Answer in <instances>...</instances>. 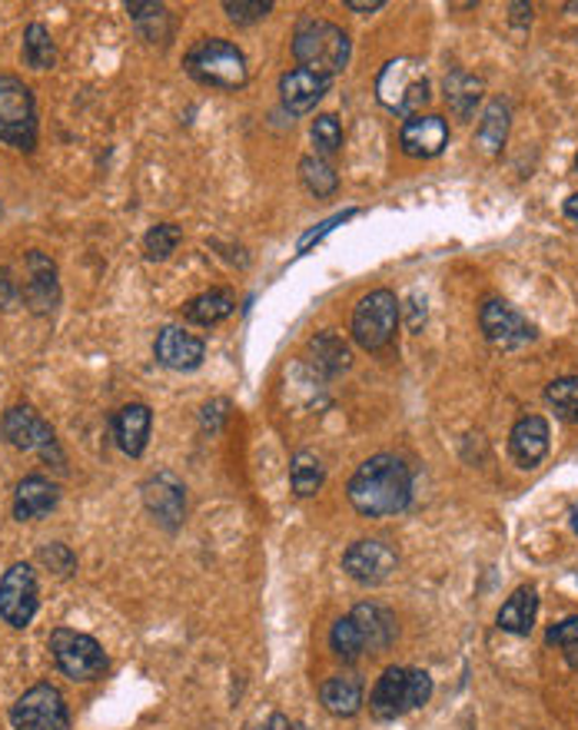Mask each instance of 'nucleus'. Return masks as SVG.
Returning <instances> with one entry per match:
<instances>
[{"label":"nucleus","instance_id":"obj_1","mask_svg":"<svg viewBox=\"0 0 578 730\" xmlns=\"http://www.w3.org/2000/svg\"><path fill=\"white\" fill-rule=\"evenodd\" d=\"M350 502L366 518H389L412 502V471L396 455H373L350 478Z\"/></svg>","mask_w":578,"mask_h":730},{"label":"nucleus","instance_id":"obj_2","mask_svg":"<svg viewBox=\"0 0 578 730\" xmlns=\"http://www.w3.org/2000/svg\"><path fill=\"white\" fill-rule=\"evenodd\" d=\"M350 54H353L350 34L329 21L306 18L293 34V57L299 60V67L313 70V73L332 77V73L345 70Z\"/></svg>","mask_w":578,"mask_h":730},{"label":"nucleus","instance_id":"obj_3","mask_svg":"<svg viewBox=\"0 0 578 730\" xmlns=\"http://www.w3.org/2000/svg\"><path fill=\"white\" fill-rule=\"evenodd\" d=\"M186 73L213 90H240L247 87V57L237 44L219 41V37H206L200 44L190 47L186 60H183Z\"/></svg>","mask_w":578,"mask_h":730},{"label":"nucleus","instance_id":"obj_4","mask_svg":"<svg viewBox=\"0 0 578 730\" xmlns=\"http://www.w3.org/2000/svg\"><path fill=\"white\" fill-rule=\"evenodd\" d=\"M376 96L383 106H389L399 116H419L422 106L432 100V87H429V73L422 60L412 57H399L389 60L376 80Z\"/></svg>","mask_w":578,"mask_h":730},{"label":"nucleus","instance_id":"obj_5","mask_svg":"<svg viewBox=\"0 0 578 730\" xmlns=\"http://www.w3.org/2000/svg\"><path fill=\"white\" fill-rule=\"evenodd\" d=\"M0 144L24 153L37 147V103L31 87L14 73L0 77Z\"/></svg>","mask_w":578,"mask_h":730},{"label":"nucleus","instance_id":"obj_6","mask_svg":"<svg viewBox=\"0 0 578 730\" xmlns=\"http://www.w3.org/2000/svg\"><path fill=\"white\" fill-rule=\"evenodd\" d=\"M432 697V677L426 671H409V668H389L376 681L370 694V710L376 720H396Z\"/></svg>","mask_w":578,"mask_h":730},{"label":"nucleus","instance_id":"obj_7","mask_svg":"<svg viewBox=\"0 0 578 730\" xmlns=\"http://www.w3.org/2000/svg\"><path fill=\"white\" fill-rule=\"evenodd\" d=\"M399 326V299L389 289H376L370 296L360 299L356 312H353V339L366 349V352H379L393 342Z\"/></svg>","mask_w":578,"mask_h":730},{"label":"nucleus","instance_id":"obj_8","mask_svg":"<svg viewBox=\"0 0 578 730\" xmlns=\"http://www.w3.org/2000/svg\"><path fill=\"white\" fill-rule=\"evenodd\" d=\"M50 651H54L57 668L70 681L90 684V681H100L103 671H106V654H103V648L90 635H80V631H70V628H57L50 635Z\"/></svg>","mask_w":578,"mask_h":730},{"label":"nucleus","instance_id":"obj_9","mask_svg":"<svg viewBox=\"0 0 578 730\" xmlns=\"http://www.w3.org/2000/svg\"><path fill=\"white\" fill-rule=\"evenodd\" d=\"M11 723L18 730H67L70 727L67 700L54 684H34L11 707Z\"/></svg>","mask_w":578,"mask_h":730},{"label":"nucleus","instance_id":"obj_10","mask_svg":"<svg viewBox=\"0 0 578 730\" xmlns=\"http://www.w3.org/2000/svg\"><path fill=\"white\" fill-rule=\"evenodd\" d=\"M0 435L8 438V445L21 448V452H37L41 458H54L57 465H64V455L57 448V435L54 429L31 409V406H14L0 419Z\"/></svg>","mask_w":578,"mask_h":730},{"label":"nucleus","instance_id":"obj_11","mask_svg":"<svg viewBox=\"0 0 578 730\" xmlns=\"http://www.w3.org/2000/svg\"><path fill=\"white\" fill-rule=\"evenodd\" d=\"M37 574L31 564H11L0 578V618L11 628L24 631L37 615Z\"/></svg>","mask_w":578,"mask_h":730},{"label":"nucleus","instance_id":"obj_12","mask_svg":"<svg viewBox=\"0 0 578 730\" xmlns=\"http://www.w3.org/2000/svg\"><path fill=\"white\" fill-rule=\"evenodd\" d=\"M144 505L163 528H180L186 518V489L173 471H157L144 481Z\"/></svg>","mask_w":578,"mask_h":730},{"label":"nucleus","instance_id":"obj_13","mask_svg":"<svg viewBox=\"0 0 578 730\" xmlns=\"http://www.w3.org/2000/svg\"><path fill=\"white\" fill-rule=\"evenodd\" d=\"M479 326L496 349H519L535 339V326L502 299H489L479 312Z\"/></svg>","mask_w":578,"mask_h":730},{"label":"nucleus","instance_id":"obj_14","mask_svg":"<svg viewBox=\"0 0 578 730\" xmlns=\"http://www.w3.org/2000/svg\"><path fill=\"white\" fill-rule=\"evenodd\" d=\"M24 276H27V280H24V293H21V299L31 306V312H37V316L54 312L57 303H60L57 263H54L47 253L31 250V253L24 256Z\"/></svg>","mask_w":578,"mask_h":730},{"label":"nucleus","instance_id":"obj_15","mask_svg":"<svg viewBox=\"0 0 578 730\" xmlns=\"http://www.w3.org/2000/svg\"><path fill=\"white\" fill-rule=\"evenodd\" d=\"M396 551L386 545V541H376V538H366V541H356L345 548L342 555V571L350 574L353 581L360 584H383L393 571H396Z\"/></svg>","mask_w":578,"mask_h":730},{"label":"nucleus","instance_id":"obj_16","mask_svg":"<svg viewBox=\"0 0 578 730\" xmlns=\"http://www.w3.org/2000/svg\"><path fill=\"white\" fill-rule=\"evenodd\" d=\"M399 147L406 157H416V160H432L439 157L445 147H449V124L435 113H419V116H409L403 130H399Z\"/></svg>","mask_w":578,"mask_h":730},{"label":"nucleus","instance_id":"obj_17","mask_svg":"<svg viewBox=\"0 0 578 730\" xmlns=\"http://www.w3.org/2000/svg\"><path fill=\"white\" fill-rule=\"evenodd\" d=\"M203 339L200 335H190L186 329L180 326H163L157 332V342H154V355L160 365H167V369L173 373H193L196 365L203 362Z\"/></svg>","mask_w":578,"mask_h":730},{"label":"nucleus","instance_id":"obj_18","mask_svg":"<svg viewBox=\"0 0 578 730\" xmlns=\"http://www.w3.org/2000/svg\"><path fill=\"white\" fill-rule=\"evenodd\" d=\"M60 502V489L44 478V475H27L21 478L18 492H14V518L18 522H37L44 515H50Z\"/></svg>","mask_w":578,"mask_h":730},{"label":"nucleus","instance_id":"obj_19","mask_svg":"<svg viewBox=\"0 0 578 730\" xmlns=\"http://www.w3.org/2000/svg\"><path fill=\"white\" fill-rule=\"evenodd\" d=\"M329 83L332 77H322V73H313L306 67H296L290 73H283L280 80V96H283V106L290 113H309L326 93H329Z\"/></svg>","mask_w":578,"mask_h":730},{"label":"nucleus","instance_id":"obj_20","mask_svg":"<svg viewBox=\"0 0 578 730\" xmlns=\"http://www.w3.org/2000/svg\"><path fill=\"white\" fill-rule=\"evenodd\" d=\"M509 448H512V458L522 468H535L548 455V422L542 415L519 419L512 435H509Z\"/></svg>","mask_w":578,"mask_h":730},{"label":"nucleus","instance_id":"obj_21","mask_svg":"<svg viewBox=\"0 0 578 730\" xmlns=\"http://www.w3.org/2000/svg\"><path fill=\"white\" fill-rule=\"evenodd\" d=\"M150 425H154V415H150V409L144 402H131V406H124L117 415H113V435H117V445L131 458L144 455L147 438H150Z\"/></svg>","mask_w":578,"mask_h":730},{"label":"nucleus","instance_id":"obj_22","mask_svg":"<svg viewBox=\"0 0 578 730\" xmlns=\"http://www.w3.org/2000/svg\"><path fill=\"white\" fill-rule=\"evenodd\" d=\"M350 618L356 621L366 651H386L396 641V631H399L396 618H393V612H386L383 604H356Z\"/></svg>","mask_w":578,"mask_h":730},{"label":"nucleus","instance_id":"obj_23","mask_svg":"<svg viewBox=\"0 0 578 730\" xmlns=\"http://www.w3.org/2000/svg\"><path fill=\"white\" fill-rule=\"evenodd\" d=\"M319 700L332 717H353L363 707V681L356 674H332L322 681Z\"/></svg>","mask_w":578,"mask_h":730},{"label":"nucleus","instance_id":"obj_24","mask_svg":"<svg viewBox=\"0 0 578 730\" xmlns=\"http://www.w3.org/2000/svg\"><path fill=\"white\" fill-rule=\"evenodd\" d=\"M237 309V296L229 289H209V293H200L193 296L186 306H183V319L193 322V326H216L223 319H229Z\"/></svg>","mask_w":578,"mask_h":730},{"label":"nucleus","instance_id":"obj_25","mask_svg":"<svg viewBox=\"0 0 578 730\" xmlns=\"http://www.w3.org/2000/svg\"><path fill=\"white\" fill-rule=\"evenodd\" d=\"M483 80L479 77H473V73H466V70H452L449 77H445V103H449V110L458 116V119H469L473 113H476V106H479V100H483Z\"/></svg>","mask_w":578,"mask_h":730},{"label":"nucleus","instance_id":"obj_26","mask_svg":"<svg viewBox=\"0 0 578 730\" xmlns=\"http://www.w3.org/2000/svg\"><path fill=\"white\" fill-rule=\"evenodd\" d=\"M539 615V594L535 588H519L499 612V628L509 635H529Z\"/></svg>","mask_w":578,"mask_h":730},{"label":"nucleus","instance_id":"obj_27","mask_svg":"<svg viewBox=\"0 0 578 730\" xmlns=\"http://www.w3.org/2000/svg\"><path fill=\"white\" fill-rule=\"evenodd\" d=\"M309 355H313V365L322 373V376H339L342 369H350V345H345L336 332H319L313 342H309Z\"/></svg>","mask_w":578,"mask_h":730},{"label":"nucleus","instance_id":"obj_28","mask_svg":"<svg viewBox=\"0 0 578 730\" xmlns=\"http://www.w3.org/2000/svg\"><path fill=\"white\" fill-rule=\"evenodd\" d=\"M127 14L134 18L137 31L144 34V41L150 44H167L170 34H173V21H170V11L163 4H147V0H134L127 4Z\"/></svg>","mask_w":578,"mask_h":730},{"label":"nucleus","instance_id":"obj_29","mask_svg":"<svg viewBox=\"0 0 578 730\" xmlns=\"http://www.w3.org/2000/svg\"><path fill=\"white\" fill-rule=\"evenodd\" d=\"M476 137H479L486 153H499L506 147V137H509V103L506 100H492L486 106Z\"/></svg>","mask_w":578,"mask_h":730},{"label":"nucleus","instance_id":"obj_30","mask_svg":"<svg viewBox=\"0 0 578 730\" xmlns=\"http://www.w3.org/2000/svg\"><path fill=\"white\" fill-rule=\"evenodd\" d=\"M290 481H293V492L299 499H309L322 489L326 481V471H322V461L313 455V452H296L293 455V465H290Z\"/></svg>","mask_w":578,"mask_h":730},{"label":"nucleus","instance_id":"obj_31","mask_svg":"<svg viewBox=\"0 0 578 730\" xmlns=\"http://www.w3.org/2000/svg\"><path fill=\"white\" fill-rule=\"evenodd\" d=\"M24 64L31 70H50L57 64V44L50 37V31L44 24H31L24 31Z\"/></svg>","mask_w":578,"mask_h":730},{"label":"nucleus","instance_id":"obj_32","mask_svg":"<svg viewBox=\"0 0 578 730\" xmlns=\"http://www.w3.org/2000/svg\"><path fill=\"white\" fill-rule=\"evenodd\" d=\"M299 180H303V186H306L313 196H332L336 186H339L336 170H332L322 157H306V160L299 163Z\"/></svg>","mask_w":578,"mask_h":730},{"label":"nucleus","instance_id":"obj_33","mask_svg":"<svg viewBox=\"0 0 578 730\" xmlns=\"http://www.w3.org/2000/svg\"><path fill=\"white\" fill-rule=\"evenodd\" d=\"M183 242V229L173 223H157L147 236H144V253L147 260H170L177 253V247Z\"/></svg>","mask_w":578,"mask_h":730},{"label":"nucleus","instance_id":"obj_34","mask_svg":"<svg viewBox=\"0 0 578 730\" xmlns=\"http://www.w3.org/2000/svg\"><path fill=\"white\" fill-rule=\"evenodd\" d=\"M329 645H332V651L342 658V661H360L363 658V651H366V645H363V635H360V628H356V621L353 618H339L336 625H332V635H329Z\"/></svg>","mask_w":578,"mask_h":730},{"label":"nucleus","instance_id":"obj_35","mask_svg":"<svg viewBox=\"0 0 578 730\" xmlns=\"http://www.w3.org/2000/svg\"><path fill=\"white\" fill-rule=\"evenodd\" d=\"M545 399H548V406L555 409L558 419L578 422V376L555 379V383L545 389Z\"/></svg>","mask_w":578,"mask_h":730},{"label":"nucleus","instance_id":"obj_36","mask_svg":"<svg viewBox=\"0 0 578 730\" xmlns=\"http://www.w3.org/2000/svg\"><path fill=\"white\" fill-rule=\"evenodd\" d=\"M309 137H313L316 157H322V160H326V157H336L339 147H342V127H339V119H336L332 113L316 116V124H313Z\"/></svg>","mask_w":578,"mask_h":730},{"label":"nucleus","instance_id":"obj_37","mask_svg":"<svg viewBox=\"0 0 578 730\" xmlns=\"http://www.w3.org/2000/svg\"><path fill=\"white\" fill-rule=\"evenodd\" d=\"M223 11L229 14V21L234 24H257V21H263L270 11H273V4H260V0H226L223 4Z\"/></svg>","mask_w":578,"mask_h":730},{"label":"nucleus","instance_id":"obj_38","mask_svg":"<svg viewBox=\"0 0 578 730\" xmlns=\"http://www.w3.org/2000/svg\"><path fill=\"white\" fill-rule=\"evenodd\" d=\"M41 561H44V564H50V571H57L60 578L73 574V568H77V558H73V555H70V548H67V545H60V541H54L50 548H41Z\"/></svg>","mask_w":578,"mask_h":730},{"label":"nucleus","instance_id":"obj_39","mask_svg":"<svg viewBox=\"0 0 578 730\" xmlns=\"http://www.w3.org/2000/svg\"><path fill=\"white\" fill-rule=\"evenodd\" d=\"M353 216H356V209H345V213H336V216H329V219H326V223H319L316 229H309V232H306V236L299 239V253H306V250L313 247V242H319L322 236H329V232H332L336 226H342L345 219H353Z\"/></svg>","mask_w":578,"mask_h":730},{"label":"nucleus","instance_id":"obj_40","mask_svg":"<svg viewBox=\"0 0 578 730\" xmlns=\"http://www.w3.org/2000/svg\"><path fill=\"white\" fill-rule=\"evenodd\" d=\"M226 419H229V402H226V399H213V402H206V406L200 409V425H203L209 435L219 432Z\"/></svg>","mask_w":578,"mask_h":730},{"label":"nucleus","instance_id":"obj_41","mask_svg":"<svg viewBox=\"0 0 578 730\" xmlns=\"http://www.w3.org/2000/svg\"><path fill=\"white\" fill-rule=\"evenodd\" d=\"M548 645H555V648H571V645H578V615H571V618H565V621H558L555 628H548Z\"/></svg>","mask_w":578,"mask_h":730},{"label":"nucleus","instance_id":"obj_42","mask_svg":"<svg viewBox=\"0 0 578 730\" xmlns=\"http://www.w3.org/2000/svg\"><path fill=\"white\" fill-rule=\"evenodd\" d=\"M21 303V289L8 266H0V312H11Z\"/></svg>","mask_w":578,"mask_h":730},{"label":"nucleus","instance_id":"obj_43","mask_svg":"<svg viewBox=\"0 0 578 730\" xmlns=\"http://www.w3.org/2000/svg\"><path fill=\"white\" fill-rule=\"evenodd\" d=\"M345 8L360 14H373V11H383V0H345Z\"/></svg>","mask_w":578,"mask_h":730},{"label":"nucleus","instance_id":"obj_44","mask_svg":"<svg viewBox=\"0 0 578 730\" xmlns=\"http://www.w3.org/2000/svg\"><path fill=\"white\" fill-rule=\"evenodd\" d=\"M253 730H290V720L283 714H270L263 723H257Z\"/></svg>","mask_w":578,"mask_h":730},{"label":"nucleus","instance_id":"obj_45","mask_svg":"<svg viewBox=\"0 0 578 730\" xmlns=\"http://www.w3.org/2000/svg\"><path fill=\"white\" fill-rule=\"evenodd\" d=\"M565 216H568V219H571V223L578 226V193L565 199Z\"/></svg>","mask_w":578,"mask_h":730},{"label":"nucleus","instance_id":"obj_46","mask_svg":"<svg viewBox=\"0 0 578 730\" xmlns=\"http://www.w3.org/2000/svg\"><path fill=\"white\" fill-rule=\"evenodd\" d=\"M565 658H568V664L578 671V645H571V648H565Z\"/></svg>","mask_w":578,"mask_h":730},{"label":"nucleus","instance_id":"obj_47","mask_svg":"<svg viewBox=\"0 0 578 730\" xmlns=\"http://www.w3.org/2000/svg\"><path fill=\"white\" fill-rule=\"evenodd\" d=\"M571 525H575V532H578V505H575V512H571Z\"/></svg>","mask_w":578,"mask_h":730},{"label":"nucleus","instance_id":"obj_48","mask_svg":"<svg viewBox=\"0 0 578 730\" xmlns=\"http://www.w3.org/2000/svg\"><path fill=\"white\" fill-rule=\"evenodd\" d=\"M575 167H578V153H575Z\"/></svg>","mask_w":578,"mask_h":730}]
</instances>
